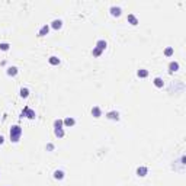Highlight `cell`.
Returning <instances> with one entry per match:
<instances>
[{"mask_svg": "<svg viewBox=\"0 0 186 186\" xmlns=\"http://www.w3.org/2000/svg\"><path fill=\"white\" fill-rule=\"evenodd\" d=\"M20 135H22V128L19 125H13L10 128V140H12V143H18L20 140Z\"/></svg>", "mask_w": 186, "mask_h": 186, "instance_id": "obj_1", "label": "cell"}, {"mask_svg": "<svg viewBox=\"0 0 186 186\" xmlns=\"http://www.w3.org/2000/svg\"><path fill=\"white\" fill-rule=\"evenodd\" d=\"M20 116L22 118H29V119H34L35 118V111H32L31 108H28V106H25L22 111V114H20Z\"/></svg>", "mask_w": 186, "mask_h": 186, "instance_id": "obj_2", "label": "cell"}, {"mask_svg": "<svg viewBox=\"0 0 186 186\" xmlns=\"http://www.w3.org/2000/svg\"><path fill=\"white\" fill-rule=\"evenodd\" d=\"M106 116H108V119H112V121H118L119 119V114L116 112V111H111V112H108Z\"/></svg>", "mask_w": 186, "mask_h": 186, "instance_id": "obj_3", "label": "cell"}, {"mask_svg": "<svg viewBox=\"0 0 186 186\" xmlns=\"http://www.w3.org/2000/svg\"><path fill=\"white\" fill-rule=\"evenodd\" d=\"M48 32H50V26L48 25H44V26L39 29V32H38V35L39 36H44V35H48Z\"/></svg>", "mask_w": 186, "mask_h": 186, "instance_id": "obj_4", "label": "cell"}, {"mask_svg": "<svg viewBox=\"0 0 186 186\" xmlns=\"http://www.w3.org/2000/svg\"><path fill=\"white\" fill-rule=\"evenodd\" d=\"M169 70H170V73H174L179 70V63H176V61H172V63L169 64Z\"/></svg>", "mask_w": 186, "mask_h": 186, "instance_id": "obj_5", "label": "cell"}, {"mask_svg": "<svg viewBox=\"0 0 186 186\" xmlns=\"http://www.w3.org/2000/svg\"><path fill=\"white\" fill-rule=\"evenodd\" d=\"M63 124L65 125V127H73V125L76 124V121H74V118H70V116H68V118H65L63 121Z\"/></svg>", "mask_w": 186, "mask_h": 186, "instance_id": "obj_6", "label": "cell"}, {"mask_svg": "<svg viewBox=\"0 0 186 186\" xmlns=\"http://www.w3.org/2000/svg\"><path fill=\"white\" fill-rule=\"evenodd\" d=\"M92 115H93L95 118H99L100 115H102V111H100L99 106H95V108L92 109Z\"/></svg>", "mask_w": 186, "mask_h": 186, "instance_id": "obj_7", "label": "cell"}, {"mask_svg": "<svg viewBox=\"0 0 186 186\" xmlns=\"http://www.w3.org/2000/svg\"><path fill=\"white\" fill-rule=\"evenodd\" d=\"M111 15H112V16H119V15H121V7L112 6V7H111Z\"/></svg>", "mask_w": 186, "mask_h": 186, "instance_id": "obj_8", "label": "cell"}, {"mask_svg": "<svg viewBox=\"0 0 186 186\" xmlns=\"http://www.w3.org/2000/svg\"><path fill=\"white\" fill-rule=\"evenodd\" d=\"M147 172H148V169H147V167H138V169H137V174L141 176V177H144L145 174H147Z\"/></svg>", "mask_w": 186, "mask_h": 186, "instance_id": "obj_9", "label": "cell"}, {"mask_svg": "<svg viewBox=\"0 0 186 186\" xmlns=\"http://www.w3.org/2000/svg\"><path fill=\"white\" fill-rule=\"evenodd\" d=\"M96 48H99L100 51H103L105 48H106V41H105V39H99L97 44H96Z\"/></svg>", "mask_w": 186, "mask_h": 186, "instance_id": "obj_10", "label": "cell"}, {"mask_svg": "<svg viewBox=\"0 0 186 186\" xmlns=\"http://www.w3.org/2000/svg\"><path fill=\"white\" fill-rule=\"evenodd\" d=\"M127 20H128L129 23H131V25H138V19H137L135 16H134V15H128Z\"/></svg>", "mask_w": 186, "mask_h": 186, "instance_id": "obj_11", "label": "cell"}, {"mask_svg": "<svg viewBox=\"0 0 186 186\" xmlns=\"http://www.w3.org/2000/svg\"><path fill=\"white\" fill-rule=\"evenodd\" d=\"M54 177L57 179V180H61V179L64 177V172H63V170H55V172H54Z\"/></svg>", "mask_w": 186, "mask_h": 186, "instance_id": "obj_12", "label": "cell"}, {"mask_svg": "<svg viewBox=\"0 0 186 186\" xmlns=\"http://www.w3.org/2000/svg\"><path fill=\"white\" fill-rule=\"evenodd\" d=\"M16 74H18V68L16 67H9L7 68V76H12V77H13V76H16Z\"/></svg>", "mask_w": 186, "mask_h": 186, "instance_id": "obj_13", "label": "cell"}, {"mask_svg": "<svg viewBox=\"0 0 186 186\" xmlns=\"http://www.w3.org/2000/svg\"><path fill=\"white\" fill-rule=\"evenodd\" d=\"M61 26H63V22H61L60 19H55L54 22H52V28H54V29H60Z\"/></svg>", "mask_w": 186, "mask_h": 186, "instance_id": "obj_14", "label": "cell"}, {"mask_svg": "<svg viewBox=\"0 0 186 186\" xmlns=\"http://www.w3.org/2000/svg\"><path fill=\"white\" fill-rule=\"evenodd\" d=\"M48 61H50L51 65H58V64H60V58H57V57H50Z\"/></svg>", "mask_w": 186, "mask_h": 186, "instance_id": "obj_15", "label": "cell"}, {"mask_svg": "<svg viewBox=\"0 0 186 186\" xmlns=\"http://www.w3.org/2000/svg\"><path fill=\"white\" fill-rule=\"evenodd\" d=\"M147 76H148V71H147V70H144V68L138 70V77L144 79V77H147Z\"/></svg>", "mask_w": 186, "mask_h": 186, "instance_id": "obj_16", "label": "cell"}, {"mask_svg": "<svg viewBox=\"0 0 186 186\" xmlns=\"http://www.w3.org/2000/svg\"><path fill=\"white\" fill-rule=\"evenodd\" d=\"M163 84H164V83H163V80H161L160 77H156L154 79V86L156 87H163Z\"/></svg>", "mask_w": 186, "mask_h": 186, "instance_id": "obj_17", "label": "cell"}, {"mask_svg": "<svg viewBox=\"0 0 186 186\" xmlns=\"http://www.w3.org/2000/svg\"><path fill=\"white\" fill-rule=\"evenodd\" d=\"M55 135L58 137V138H63L64 137V129L63 128H55Z\"/></svg>", "mask_w": 186, "mask_h": 186, "instance_id": "obj_18", "label": "cell"}, {"mask_svg": "<svg viewBox=\"0 0 186 186\" xmlns=\"http://www.w3.org/2000/svg\"><path fill=\"white\" fill-rule=\"evenodd\" d=\"M28 95H29V90H28L26 87H22L20 89V96L22 97H28Z\"/></svg>", "mask_w": 186, "mask_h": 186, "instance_id": "obj_19", "label": "cell"}, {"mask_svg": "<svg viewBox=\"0 0 186 186\" xmlns=\"http://www.w3.org/2000/svg\"><path fill=\"white\" fill-rule=\"evenodd\" d=\"M9 44H7V42H2V44H0V50L2 51H7L9 50Z\"/></svg>", "mask_w": 186, "mask_h": 186, "instance_id": "obj_20", "label": "cell"}, {"mask_svg": "<svg viewBox=\"0 0 186 186\" xmlns=\"http://www.w3.org/2000/svg\"><path fill=\"white\" fill-rule=\"evenodd\" d=\"M63 127V121L61 119H55L54 121V128H61Z\"/></svg>", "mask_w": 186, "mask_h": 186, "instance_id": "obj_21", "label": "cell"}, {"mask_svg": "<svg viewBox=\"0 0 186 186\" xmlns=\"http://www.w3.org/2000/svg\"><path fill=\"white\" fill-rule=\"evenodd\" d=\"M164 55H166V57H170V55H173V48H170V47H169V48H166V51H164Z\"/></svg>", "mask_w": 186, "mask_h": 186, "instance_id": "obj_22", "label": "cell"}, {"mask_svg": "<svg viewBox=\"0 0 186 186\" xmlns=\"http://www.w3.org/2000/svg\"><path fill=\"white\" fill-rule=\"evenodd\" d=\"M100 54H102V51H100L99 48H95V50H93V57H99Z\"/></svg>", "mask_w": 186, "mask_h": 186, "instance_id": "obj_23", "label": "cell"}, {"mask_svg": "<svg viewBox=\"0 0 186 186\" xmlns=\"http://www.w3.org/2000/svg\"><path fill=\"white\" fill-rule=\"evenodd\" d=\"M47 148H48V150H52V148H54V145H52V144H48V145H47Z\"/></svg>", "mask_w": 186, "mask_h": 186, "instance_id": "obj_24", "label": "cell"}, {"mask_svg": "<svg viewBox=\"0 0 186 186\" xmlns=\"http://www.w3.org/2000/svg\"><path fill=\"white\" fill-rule=\"evenodd\" d=\"M3 141H5V138H3V137L0 135V144H3Z\"/></svg>", "mask_w": 186, "mask_h": 186, "instance_id": "obj_25", "label": "cell"}]
</instances>
